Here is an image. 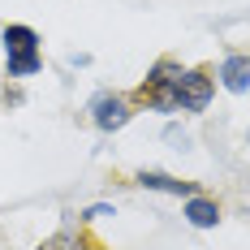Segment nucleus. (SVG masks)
Returning <instances> with one entry per match:
<instances>
[{
    "label": "nucleus",
    "mask_w": 250,
    "mask_h": 250,
    "mask_svg": "<svg viewBox=\"0 0 250 250\" xmlns=\"http://www.w3.org/2000/svg\"><path fill=\"white\" fill-rule=\"evenodd\" d=\"M173 86V100H177V112H203L211 104V91H216V78L207 69H181V74L168 82Z\"/></svg>",
    "instance_id": "1"
},
{
    "label": "nucleus",
    "mask_w": 250,
    "mask_h": 250,
    "mask_svg": "<svg viewBox=\"0 0 250 250\" xmlns=\"http://www.w3.org/2000/svg\"><path fill=\"white\" fill-rule=\"evenodd\" d=\"M91 112H95V125L100 129H121L129 121V104L121 95H95L91 100Z\"/></svg>",
    "instance_id": "2"
},
{
    "label": "nucleus",
    "mask_w": 250,
    "mask_h": 250,
    "mask_svg": "<svg viewBox=\"0 0 250 250\" xmlns=\"http://www.w3.org/2000/svg\"><path fill=\"white\" fill-rule=\"evenodd\" d=\"M220 82H225V91H233V95L250 91V56H225Z\"/></svg>",
    "instance_id": "3"
},
{
    "label": "nucleus",
    "mask_w": 250,
    "mask_h": 250,
    "mask_svg": "<svg viewBox=\"0 0 250 250\" xmlns=\"http://www.w3.org/2000/svg\"><path fill=\"white\" fill-rule=\"evenodd\" d=\"M138 181L147 186V190H164V194H181V199H194V186L190 181H177V177H168V173H138Z\"/></svg>",
    "instance_id": "4"
},
{
    "label": "nucleus",
    "mask_w": 250,
    "mask_h": 250,
    "mask_svg": "<svg viewBox=\"0 0 250 250\" xmlns=\"http://www.w3.org/2000/svg\"><path fill=\"white\" fill-rule=\"evenodd\" d=\"M186 220H190L194 229H211L216 220H220V207H216L211 199H199V194H194V199H186Z\"/></svg>",
    "instance_id": "5"
},
{
    "label": "nucleus",
    "mask_w": 250,
    "mask_h": 250,
    "mask_svg": "<svg viewBox=\"0 0 250 250\" xmlns=\"http://www.w3.org/2000/svg\"><path fill=\"white\" fill-rule=\"evenodd\" d=\"M4 52H9V56L39 52V35H35L30 26H9V30H4Z\"/></svg>",
    "instance_id": "6"
},
{
    "label": "nucleus",
    "mask_w": 250,
    "mask_h": 250,
    "mask_svg": "<svg viewBox=\"0 0 250 250\" xmlns=\"http://www.w3.org/2000/svg\"><path fill=\"white\" fill-rule=\"evenodd\" d=\"M39 69V52H22V56H9V74L13 78H26Z\"/></svg>",
    "instance_id": "7"
}]
</instances>
